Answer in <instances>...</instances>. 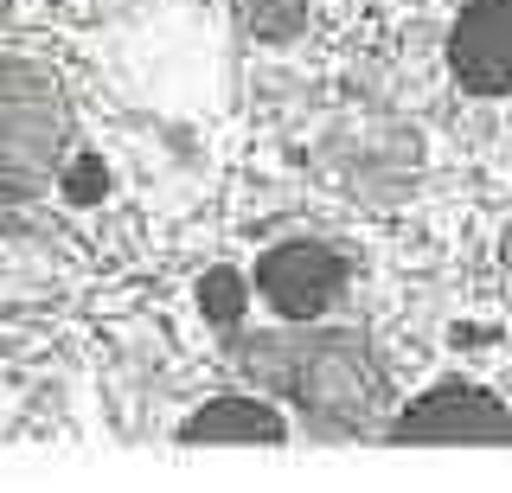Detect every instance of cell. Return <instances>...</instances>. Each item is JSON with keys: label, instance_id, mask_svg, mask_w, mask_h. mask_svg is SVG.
Masks as SVG:
<instances>
[{"label": "cell", "instance_id": "cell-1", "mask_svg": "<svg viewBox=\"0 0 512 493\" xmlns=\"http://www.w3.org/2000/svg\"><path fill=\"white\" fill-rule=\"evenodd\" d=\"M391 442H512V410L468 378H442L397 410Z\"/></svg>", "mask_w": 512, "mask_h": 493}, {"label": "cell", "instance_id": "cell-2", "mask_svg": "<svg viewBox=\"0 0 512 493\" xmlns=\"http://www.w3.org/2000/svg\"><path fill=\"white\" fill-rule=\"evenodd\" d=\"M256 289H263V301L282 321H314V314H327L333 301H340L346 263H340V250L295 237V244H276L256 263Z\"/></svg>", "mask_w": 512, "mask_h": 493}, {"label": "cell", "instance_id": "cell-3", "mask_svg": "<svg viewBox=\"0 0 512 493\" xmlns=\"http://www.w3.org/2000/svg\"><path fill=\"white\" fill-rule=\"evenodd\" d=\"M448 65H455L461 90L506 97L512 90V0H474V7H461L455 33H448Z\"/></svg>", "mask_w": 512, "mask_h": 493}, {"label": "cell", "instance_id": "cell-4", "mask_svg": "<svg viewBox=\"0 0 512 493\" xmlns=\"http://www.w3.org/2000/svg\"><path fill=\"white\" fill-rule=\"evenodd\" d=\"M180 436L186 442H282L288 423L269 404H256V397H218L199 417H186Z\"/></svg>", "mask_w": 512, "mask_h": 493}, {"label": "cell", "instance_id": "cell-5", "mask_svg": "<svg viewBox=\"0 0 512 493\" xmlns=\"http://www.w3.org/2000/svg\"><path fill=\"white\" fill-rule=\"evenodd\" d=\"M199 301H205L212 321L237 327V321H244V276H237V269H212V276L199 282Z\"/></svg>", "mask_w": 512, "mask_h": 493}, {"label": "cell", "instance_id": "cell-6", "mask_svg": "<svg viewBox=\"0 0 512 493\" xmlns=\"http://www.w3.org/2000/svg\"><path fill=\"white\" fill-rule=\"evenodd\" d=\"M90 186H96V161H84V167H77V180H71V193H77V199H84V193H90Z\"/></svg>", "mask_w": 512, "mask_h": 493}]
</instances>
